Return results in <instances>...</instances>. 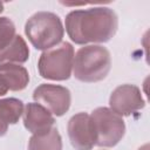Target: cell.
<instances>
[{"instance_id":"obj_1","label":"cell","mask_w":150,"mask_h":150,"mask_svg":"<svg viewBox=\"0 0 150 150\" xmlns=\"http://www.w3.org/2000/svg\"><path fill=\"white\" fill-rule=\"evenodd\" d=\"M64 26L68 36L76 45L104 43L116 34L118 19L111 8L100 6L69 12Z\"/></svg>"},{"instance_id":"obj_2","label":"cell","mask_w":150,"mask_h":150,"mask_svg":"<svg viewBox=\"0 0 150 150\" xmlns=\"http://www.w3.org/2000/svg\"><path fill=\"white\" fill-rule=\"evenodd\" d=\"M111 68L109 50L100 45L81 47L74 55L73 74L81 82L94 83L107 77Z\"/></svg>"},{"instance_id":"obj_3","label":"cell","mask_w":150,"mask_h":150,"mask_svg":"<svg viewBox=\"0 0 150 150\" xmlns=\"http://www.w3.org/2000/svg\"><path fill=\"white\" fill-rule=\"evenodd\" d=\"M25 34L35 49L48 50L61 43L64 28L59 15L52 12H38L25 25Z\"/></svg>"},{"instance_id":"obj_4","label":"cell","mask_w":150,"mask_h":150,"mask_svg":"<svg viewBox=\"0 0 150 150\" xmlns=\"http://www.w3.org/2000/svg\"><path fill=\"white\" fill-rule=\"evenodd\" d=\"M73 61L74 47L67 41L61 42L40 55L38 61L39 74L46 80H68L73 71Z\"/></svg>"},{"instance_id":"obj_5","label":"cell","mask_w":150,"mask_h":150,"mask_svg":"<svg viewBox=\"0 0 150 150\" xmlns=\"http://www.w3.org/2000/svg\"><path fill=\"white\" fill-rule=\"evenodd\" d=\"M90 120L95 132V145L103 148L115 146L125 134L123 118L107 107L96 108Z\"/></svg>"},{"instance_id":"obj_6","label":"cell","mask_w":150,"mask_h":150,"mask_svg":"<svg viewBox=\"0 0 150 150\" xmlns=\"http://www.w3.org/2000/svg\"><path fill=\"white\" fill-rule=\"evenodd\" d=\"M33 98L55 116H63L69 110L71 103L69 89L52 83H42L36 87L33 91Z\"/></svg>"},{"instance_id":"obj_7","label":"cell","mask_w":150,"mask_h":150,"mask_svg":"<svg viewBox=\"0 0 150 150\" xmlns=\"http://www.w3.org/2000/svg\"><path fill=\"white\" fill-rule=\"evenodd\" d=\"M109 109L115 114L122 116H130L131 114L143 109L145 101L142 96L141 89L135 84H122L114 89L109 97Z\"/></svg>"},{"instance_id":"obj_8","label":"cell","mask_w":150,"mask_h":150,"mask_svg":"<svg viewBox=\"0 0 150 150\" xmlns=\"http://www.w3.org/2000/svg\"><path fill=\"white\" fill-rule=\"evenodd\" d=\"M69 141L75 150H91L95 145V132L90 115L77 112L70 117L67 124Z\"/></svg>"},{"instance_id":"obj_9","label":"cell","mask_w":150,"mask_h":150,"mask_svg":"<svg viewBox=\"0 0 150 150\" xmlns=\"http://www.w3.org/2000/svg\"><path fill=\"white\" fill-rule=\"evenodd\" d=\"M22 116L25 128L33 135L42 134L50 130L55 123L53 114L36 102L27 103L23 109Z\"/></svg>"},{"instance_id":"obj_10","label":"cell","mask_w":150,"mask_h":150,"mask_svg":"<svg viewBox=\"0 0 150 150\" xmlns=\"http://www.w3.org/2000/svg\"><path fill=\"white\" fill-rule=\"evenodd\" d=\"M0 79L8 90L20 91L27 87L29 82V74L21 64L6 63L0 66Z\"/></svg>"},{"instance_id":"obj_11","label":"cell","mask_w":150,"mask_h":150,"mask_svg":"<svg viewBox=\"0 0 150 150\" xmlns=\"http://www.w3.org/2000/svg\"><path fill=\"white\" fill-rule=\"evenodd\" d=\"M23 102L15 97L0 100V137L4 136L9 124H15L23 114Z\"/></svg>"},{"instance_id":"obj_12","label":"cell","mask_w":150,"mask_h":150,"mask_svg":"<svg viewBox=\"0 0 150 150\" xmlns=\"http://www.w3.org/2000/svg\"><path fill=\"white\" fill-rule=\"evenodd\" d=\"M29 57V49L21 35H15L13 41L0 50V66L6 63H25Z\"/></svg>"},{"instance_id":"obj_13","label":"cell","mask_w":150,"mask_h":150,"mask_svg":"<svg viewBox=\"0 0 150 150\" xmlns=\"http://www.w3.org/2000/svg\"><path fill=\"white\" fill-rule=\"evenodd\" d=\"M28 150H62V138L53 127L42 134H34L28 142Z\"/></svg>"},{"instance_id":"obj_14","label":"cell","mask_w":150,"mask_h":150,"mask_svg":"<svg viewBox=\"0 0 150 150\" xmlns=\"http://www.w3.org/2000/svg\"><path fill=\"white\" fill-rule=\"evenodd\" d=\"M15 26L7 16H0V50L6 48L15 38Z\"/></svg>"},{"instance_id":"obj_15","label":"cell","mask_w":150,"mask_h":150,"mask_svg":"<svg viewBox=\"0 0 150 150\" xmlns=\"http://www.w3.org/2000/svg\"><path fill=\"white\" fill-rule=\"evenodd\" d=\"M7 91H8L7 87L4 84L2 80L0 79V96H4V95H6V94H7Z\"/></svg>"},{"instance_id":"obj_16","label":"cell","mask_w":150,"mask_h":150,"mask_svg":"<svg viewBox=\"0 0 150 150\" xmlns=\"http://www.w3.org/2000/svg\"><path fill=\"white\" fill-rule=\"evenodd\" d=\"M149 149V144H144L143 146H141L138 150H148Z\"/></svg>"},{"instance_id":"obj_17","label":"cell","mask_w":150,"mask_h":150,"mask_svg":"<svg viewBox=\"0 0 150 150\" xmlns=\"http://www.w3.org/2000/svg\"><path fill=\"white\" fill-rule=\"evenodd\" d=\"M4 11V4L2 2H0V13Z\"/></svg>"}]
</instances>
